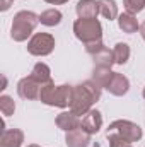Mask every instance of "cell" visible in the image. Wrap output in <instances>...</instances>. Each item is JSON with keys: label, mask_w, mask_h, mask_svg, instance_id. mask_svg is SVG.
I'll return each mask as SVG.
<instances>
[{"label": "cell", "mask_w": 145, "mask_h": 147, "mask_svg": "<svg viewBox=\"0 0 145 147\" xmlns=\"http://www.w3.org/2000/svg\"><path fill=\"white\" fill-rule=\"evenodd\" d=\"M73 98V87L72 86H55L51 80L43 84L39 89V99L41 103L48 106H58V108H67L70 106Z\"/></svg>", "instance_id": "1"}, {"label": "cell", "mask_w": 145, "mask_h": 147, "mask_svg": "<svg viewBox=\"0 0 145 147\" xmlns=\"http://www.w3.org/2000/svg\"><path fill=\"white\" fill-rule=\"evenodd\" d=\"M39 22V16H36L31 10H21L15 14L14 22H12V29H10V36L14 41H26L28 36L34 31V28Z\"/></svg>", "instance_id": "2"}, {"label": "cell", "mask_w": 145, "mask_h": 147, "mask_svg": "<svg viewBox=\"0 0 145 147\" xmlns=\"http://www.w3.org/2000/svg\"><path fill=\"white\" fill-rule=\"evenodd\" d=\"M73 33L84 43L97 41L103 36V28L97 19H77L73 22Z\"/></svg>", "instance_id": "3"}, {"label": "cell", "mask_w": 145, "mask_h": 147, "mask_svg": "<svg viewBox=\"0 0 145 147\" xmlns=\"http://www.w3.org/2000/svg\"><path fill=\"white\" fill-rule=\"evenodd\" d=\"M92 103H96V99L92 98V94L87 91V87L84 84L73 87V98L72 103H70V111L72 113H75L77 116H82L87 111H91Z\"/></svg>", "instance_id": "4"}, {"label": "cell", "mask_w": 145, "mask_h": 147, "mask_svg": "<svg viewBox=\"0 0 145 147\" xmlns=\"http://www.w3.org/2000/svg\"><path fill=\"white\" fill-rule=\"evenodd\" d=\"M108 134H118L125 140H128L130 144L142 139V128L138 125L128 121V120H116V121H113L108 128Z\"/></svg>", "instance_id": "5"}, {"label": "cell", "mask_w": 145, "mask_h": 147, "mask_svg": "<svg viewBox=\"0 0 145 147\" xmlns=\"http://www.w3.org/2000/svg\"><path fill=\"white\" fill-rule=\"evenodd\" d=\"M55 48V38L48 33H36L28 43V51L36 57L50 55Z\"/></svg>", "instance_id": "6"}, {"label": "cell", "mask_w": 145, "mask_h": 147, "mask_svg": "<svg viewBox=\"0 0 145 147\" xmlns=\"http://www.w3.org/2000/svg\"><path fill=\"white\" fill-rule=\"evenodd\" d=\"M39 89H41V84L38 80H34L31 75L24 77L17 84V92H19V96L22 99H36V98H39Z\"/></svg>", "instance_id": "7"}, {"label": "cell", "mask_w": 145, "mask_h": 147, "mask_svg": "<svg viewBox=\"0 0 145 147\" xmlns=\"http://www.w3.org/2000/svg\"><path fill=\"white\" fill-rule=\"evenodd\" d=\"M101 125H103V116H101V113L97 110H91L87 111L84 116H82V120H80V128L82 130H85L87 134H97L99 132V128H101Z\"/></svg>", "instance_id": "8"}, {"label": "cell", "mask_w": 145, "mask_h": 147, "mask_svg": "<svg viewBox=\"0 0 145 147\" xmlns=\"http://www.w3.org/2000/svg\"><path fill=\"white\" fill-rule=\"evenodd\" d=\"M106 89L114 96H125L128 92V89H130V82H128V79L123 74L113 72V77L109 79Z\"/></svg>", "instance_id": "9"}, {"label": "cell", "mask_w": 145, "mask_h": 147, "mask_svg": "<svg viewBox=\"0 0 145 147\" xmlns=\"http://www.w3.org/2000/svg\"><path fill=\"white\" fill-rule=\"evenodd\" d=\"M65 142H67V147H87L91 144V134H87L79 127L75 130L67 132Z\"/></svg>", "instance_id": "10"}, {"label": "cell", "mask_w": 145, "mask_h": 147, "mask_svg": "<svg viewBox=\"0 0 145 147\" xmlns=\"http://www.w3.org/2000/svg\"><path fill=\"white\" fill-rule=\"evenodd\" d=\"M77 16L79 19H96V16L99 14V2L96 0H80L77 2Z\"/></svg>", "instance_id": "11"}, {"label": "cell", "mask_w": 145, "mask_h": 147, "mask_svg": "<svg viewBox=\"0 0 145 147\" xmlns=\"http://www.w3.org/2000/svg\"><path fill=\"white\" fill-rule=\"evenodd\" d=\"M24 142V134L17 128L12 130H3L0 137V147H21Z\"/></svg>", "instance_id": "12"}, {"label": "cell", "mask_w": 145, "mask_h": 147, "mask_svg": "<svg viewBox=\"0 0 145 147\" xmlns=\"http://www.w3.org/2000/svg\"><path fill=\"white\" fill-rule=\"evenodd\" d=\"M56 127L62 128V130H65V132H70V130H75V128L80 127V120H79V116L75 113H72V111L70 113L63 111V113H60L56 116Z\"/></svg>", "instance_id": "13"}, {"label": "cell", "mask_w": 145, "mask_h": 147, "mask_svg": "<svg viewBox=\"0 0 145 147\" xmlns=\"http://www.w3.org/2000/svg\"><path fill=\"white\" fill-rule=\"evenodd\" d=\"M118 26L123 33L126 34H132V33H137V29H140L137 19L132 16V14H121L119 19H118Z\"/></svg>", "instance_id": "14"}, {"label": "cell", "mask_w": 145, "mask_h": 147, "mask_svg": "<svg viewBox=\"0 0 145 147\" xmlns=\"http://www.w3.org/2000/svg\"><path fill=\"white\" fill-rule=\"evenodd\" d=\"M31 77L38 80L41 86L43 84H46V82H50L51 80V72H50V67L46 65V63H36L34 67H33V72H31Z\"/></svg>", "instance_id": "15"}, {"label": "cell", "mask_w": 145, "mask_h": 147, "mask_svg": "<svg viewBox=\"0 0 145 147\" xmlns=\"http://www.w3.org/2000/svg\"><path fill=\"white\" fill-rule=\"evenodd\" d=\"M99 14L109 21L118 17V5L114 0H99Z\"/></svg>", "instance_id": "16"}, {"label": "cell", "mask_w": 145, "mask_h": 147, "mask_svg": "<svg viewBox=\"0 0 145 147\" xmlns=\"http://www.w3.org/2000/svg\"><path fill=\"white\" fill-rule=\"evenodd\" d=\"M39 22L44 24V26H58L62 22V12L56 10V9H48L44 10L41 16H39Z\"/></svg>", "instance_id": "17"}, {"label": "cell", "mask_w": 145, "mask_h": 147, "mask_svg": "<svg viewBox=\"0 0 145 147\" xmlns=\"http://www.w3.org/2000/svg\"><path fill=\"white\" fill-rule=\"evenodd\" d=\"M94 57V62L97 67H106V69H111V65L114 63V57H113V51H109L108 48L104 46L101 51H97Z\"/></svg>", "instance_id": "18"}, {"label": "cell", "mask_w": 145, "mask_h": 147, "mask_svg": "<svg viewBox=\"0 0 145 147\" xmlns=\"http://www.w3.org/2000/svg\"><path fill=\"white\" fill-rule=\"evenodd\" d=\"M113 57H114V63H118V65L126 63L130 58V46L126 43H118L113 50Z\"/></svg>", "instance_id": "19"}, {"label": "cell", "mask_w": 145, "mask_h": 147, "mask_svg": "<svg viewBox=\"0 0 145 147\" xmlns=\"http://www.w3.org/2000/svg\"><path fill=\"white\" fill-rule=\"evenodd\" d=\"M111 77H113L111 69H106V67H96V69H94V75H92V80L97 82L101 87H106Z\"/></svg>", "instance_id": "20"}, {"label": "cell", "mask_w": 145, "mask_h": 147, "mask_svg": "<svg viewBox=\"0 0 145 147\" xmlns=\"http://www.w3.org/2000/svg\"><path fill=\"white\" fill-rule=\"evenodd\" d=\"M123 5L126 9V14H138L145 7V0H123Z\"/></svg>", "instance_id": "21"}, {"label": "cell", "mask_w": 145, "mask_h": 147, "mask_svg": "<svg viewBox=\"0 0 145 147\" xmlns=\"http://www.w3.org/2000/svg\"><path fill=\"white\" fill-rule=\"evenodd\" d=\"M0 110L2 113L5 115V116H10V115H14V111H15V105H14V101H12V98L10 96H2L0 98Z\"/></svg>", "instance_id": "22"}, {"label": "cell", "mask_w": 145, "mask_h": 147, "mask_svg": "<svg viewBox=\"0 0 145 147\" xmlns=\"http://www.w3.org/2000/svg\"><path fill=\"white\" fill-rule=\"evenodd\" d=\"M109 140V147H128L130 146V142L128 140H125L121 135H118V134H108L106 135Z\"/></svg>", "instance_id": "23"}, {"label": "cell", "mask_w": 145, "mask_h": 147, "mask_svg": "<svg viewBox=\"0 0 145 147\" xmlns=\"http://www.w3.org/2000/svg\"><path fill=\"white\" fill-rule=\"evenodd\" d=\"M103 48H104V43H103L101 39H97V41H91V43H85V51L91 53V55H96V53L101 51Z\"/></svg>", "instance_id": "24"}, {"label": "cell", "mask_w": 145, "mask_h": 147, "mask_svg": "<svg viewBox=\"0 0 145 147\" xmlns=\"http://www.w3.org/2000/svg\"><path fill=\"white\" fill-rule=\"evenodd\" d=\"M14 0H0V5H2V10H7L10 5H12Z\"/></svg>", "instance_id": "25"}, {"label": "cell", "mask_w": 145, "mask_h": 147, "mask_svg": "<svg viewBox=\"0 0 145 147\" xmlns=\"http://www.w3.org/2000/svg\"><path fill=\"white\" fill-rule=\"evenodd\" d=\"M44 2L53 3V5H60V3H65V2H68V0H44Z\"/></svg>", "instance_id": "26"}, {"label": "cell", "mask_w": 145, "mask_h": 147, "mask_svg": "<svg viewBox=\"0 0 145 147\" xmlns=\"http://www.w3.org/2000/svg\"><path fill=\"white\" fill-rule=\"evenodd\" d=\"M140 34H142V38L145 39V21L140 24Z\"/></svg>", "instance_id": "27"}, {"label": "cell", "mask_w": 145, "mask_h": 147, "mask_svg": "<svg viewBox=\"0 0 145 147\" xmlns=\"http://www.w3.org/2000/svg\"><path fill=\"white\" fill-rule=\"evenodd\" d=\"M28 147H39V146H36V144H31V146H28Z\"/></svg>", "instance_id": "28"}, {"label": "cell", "mask_w": 145, "mask_h": 147, "mask_svg": "<svg viewBox=\"0 0 145 147\" xmlns=\"http://www.w3.org/2000/svg\"><path fill=\"white\" fill-rule=\"evenodd\" d=\"M142 94H144V98H145V87H144V92H142Z\"/></svg>", "instance_id": "29"}, {"label": "cell", "mask_w": 145, "mask_h": 147, "mask_svg": "<svg viewBox=\"0 0 145 147\" xmlns=\"http://www.w3.org/2000/svg\"><path fill=\"white\" fill-rule=\"evenodd\" d=\"M128 147H132V146H128Z\"/></svg>", "instance_id": "30"}]
</instances>
